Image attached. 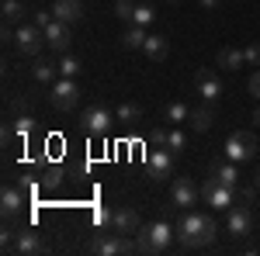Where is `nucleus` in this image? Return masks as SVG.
<instances>
[{"label":"nucleus","mask_w":260,"mask_h":256,"mask_svg":"<svg viewBox=\"0 0 260 256\" xmlns=\"http://www.w3.org/2000/svg\"><path fill=\"white\" fill-rule=\"evenodd\" d=\"M142 232L149 236V246H153V253H167L170 249V242H177V236H174V225L170 222H153V225H142Z\"/></svg>","instance_id":"f8f14e48"},{"label":"nucleus","mask_w":260,"mask_h":256,"mask_svg":"<svg viewBox=\"0 0 260 256\" xmlns=\"http://www.w3.org/2000/svg\"><path fill=\"white\" fill-rule=\"evenodd\" d=\"M132 11H136V0H115V14L125 24H132Z\"/></svg>","instance_id":"2f4dec72"},{"label":"nucleus","mask_w":260,"mask_h":256,"mask_svg":"<svg viewBox=\"0 0 260 256\" xmlns=\"http://www.w3.org/2000/svg\"><path fill=\"white\" fill-rule=\"evenodd\" d=\"M11 128H14V135H18V138H28V135H31V128H35V121L28 118V115H21V118H14Z\"/></svg>","instance_id":"7c9ffc66"},{"label":"nucleus","mask_w":260,"mask_h":256,"mask_svg":"<svg viewBox=\"0 0 260 256\" xmlns=\"http://www.w3.org/2000/svg\"><path fill=\"white\" fill-rule=\"evenodd\" d=\"M156 21V7H153V0H142V4H136V11H132V24H153Z\"/></svg>","instance_id":"bb28decb"},{"label":"nucleus","mask_w":260,"mask_h":256,"mask_svg":"<svg viewBox=\"0 0 260 256\" xmlns=\"http://www.w3.org/2000/svg\"><path fill=\"white\" fill-rule=\"evenodd\" d=\"M253 184H257V191H260V170H257V173H253Z\"/></svg>","instance_id":"58836bf2"},{"label":"nucleus","mask_w":260,"mask_h":256,"mask_svg":"<svg viewBox=\"0 0 260 256\" xmlns=\"http://www.w3.org/2000/svg\"><path fill=\"white\" fill-rule=\"evenodd\" d=\"M240 163H233L229 156H215L212 159V166H208V173L222 184H229V187H240V170H236Z\"/></svg>","instance_id":"dca6fc26"},{"label":"nucleus","mask_w":260,"mask_h":256,"mask_svg":"<svg viewBox=\"0 0 260 256\" xmlns=\"http://www.w3.org/2000/svg\"><path fill=\"white\" fill-rule=\"evenodd\" d=\"M191 128H194V132H208V128H212V121H215V111H212V107H191Z\"/></svg>","instance_id":"393cba45"},{"label":"nucleus","mask_w":260,"mask_h":256,"mask_svg":"<svg viewBox=\"0 0 260 256\" xmlns=\"http://www.w3.org/2000/svg\"><path fill=\"white\" fill-rule=\"evenodd\" d=\"M59 184H62V170H59V166H49V170L42 173V187H49V191H56Z\"/></svg>","instance_id":"c85d7f7f"},{"label":"nucleus","mask_w":260,"mask_h":256,"mask_svg":"<svg viewBox=\"0 0 260 256\" xmlns=\"http://www.w3.org/2000/svg\"><path fill=\"white\" fill-rule=\"evenodd\" d=\"M52 14L59 21H66V24H77V21L83 18V4L80 0H56V4H52Z\"/></svg>","instance_id":"a211bd4d"},{"label":"nucleus","mask_w":260,"mask_h":256,"mask_svg":"<svg viewBox=\"0 0 260 256\" xmlns=\"http://www.w3.org/2000/svg\"><path fill=\"white\" fill-rule=\"evenodd\" d=\"M111 121H118L108 107H101V104H94V107H87L80 115V128L87 132V135H108V128H111Z\"/></svg>","instance_id":"6e6552de"},{"label":"nucleus","mask_w":260,"mask_h":256,"mask_svg":"<svg viewBox=\"0 0 260 256\" xmlns=\"http://www.w3.org/2000/svg\"><path fill=\"white\" fill-rule=\"evenodd\" d=\"M21 204H24V194H21V187H14V184H7L4 187V194H0V211L11 218L21 211Z\"/></svg>","instance_id":"6ab92c4d"},{"label":"nucleus","mask_w":260,"mask_h":256,"mask_svg":"<svg viewBox=\"0 0 260 256\" xmlns=\"http://www.w3.org/2000/svg\"><path fill=\"white\" fill-rule=\"evenodd\" d=\"M243 56H246L250 66H260V42H250V45L243 49Z\"/></svg>","instance_id":"473e14b6"},{"label":"nucleus","mask_w":260,"mask_h":256,"mask_svg":"<svg viewBox=\"0 0 260 256\" xmlns=\"http://www.w3.org/2000/svg\"><path fill=\"white\" fill-rule=\"evenodd\" d=\"M90 253H98V256H128V253H139V249H136V236H121V232L111 229V232L94 236Z\"/></svg>","instance_id":"f03ea898"},{"label":"nucleus","mask_w":260,"mask_h":256,"mask_svg":"<svg viewBox=\"0 0 260 256\" xmlns=\"http://www.w3.org/2000/svg\"><path fill=\"white\" fill-rule=\"evenodd\" d=\"M11 253L39 256V253H45V242H42V236L35 229H18V232H14V242H11Z\"/></svg>","instance_id":"ddd939ff"},{"label":"nucleus","mask_w":260,"mask_h":256,"mask_svg":"<svg viewBox=\"0 0 260 256\" xmlns=\"http://www.w3.org/2000/svg\"><path fill=\"white\" fill-rule=\"evenodd\" d=\"M146 39H149V35H146V28H142V24H128V28H125V35H121V45H125V49H139V52H142Z\"/></svg>","instance_id":"b1692460"},{"label":"nucleus","mask_w":260,"mask_h":256,"mask_svg":"<svg viewBox=\"0 0 260 256\" xmlns=\"http://www.w3.org/2000/svg\"><path fill=\"white\" fill-rule=\"evenodd\" d=\"M215 232H219V225H215V218L205 215V211H184L180 222L174 225V236L184 249H201V246H208V242H215Z\"/></svg>","instance_id":"f257e3e1"},{"label":"nucleus","mask_w":260,"mask_h":256,"mask_svg":"<svg viewBox=\"0 0 260 256\" xmlns=\"http://www.w3.org/2000/svg\"><path fill=\"white\" fill-rule=\"evenodd\" d=\"M31 77L39 80V83H56V80H59V62H49V59H39V56H35Z\"/></svg>","instance_id":"412c9836"},{"label":"nucleus","mask_w":260,"mask_h":256,"mask_svg":"<svg viewBox=\"0 0 260 256\" xmlns=\"http://www.w3.org/2000/svg\"><path fill=\"white\" fill-rule=\"evenodd\" d=\"M153 142H156V145H167L174 156L187 149V135L177 132V128H170V132H167V128H156V132H153Z\"/></svg>","instance_id":"f3484780"},{"label":"nucleus","mask_w":260,"mask_h":256,"mask_svg":"<svg viewBox=\"0 0 260 256\" xmlns=\"http://www.w3.org/2000/svg\"><path fill=\"white\" fill-rule=\"evenodd\" d=\"M167 52H170V45H167L163 35H149L146 45H142V56H146L149 62H163V59H167Z\"/></svg>","instance_id":"aec40b11"},{"label":"nucleus","mask_w":260,"mask_h":256,"mask_svg":"<svg viewBox=\"0 0 260 256\" xmlns=\"http://www.w3.org/2000/svg\"><path fill=\"white\" fill-rule=\"evenodd\" d=\"M42 42H45V35H42L39 24H18L14 28V49L21 56H28V59H35L42 52Z\"/></svg>","instance_id":"423d86ee"},{"label":"nucleus","mask_w":260,"mask_h":256,"mask_svg":"<svg viewBox=\"0 0 260 256\" xmlns=\"http://www.w3.org/2000/svg\"><path fill=\"white\" fill-rule=\"evenodd\" d=\"M52 18H56L52 11H35V24H39V28H45V24H49Z\"/></svg>","instance_id":"c9c22d12"},{"label":"nucleus","mask_w":260,"mask_h":256,"mask_svg":"<svg viewBox=\"0 0 260 256\" xmlns=\"http://www.w3.org/2000/svg\"><path fill=\"white\" fill-rule=\"evenodd\" d=\"M253 125H260V107H257V111H253Z\"/></svg>","instance_id":"4c0bfd02"},{"label":"nucleus","mask_w":260,"mask_h":256,"mask_svg":"<svg viewBox=\"0 0 260 256\" xmlns=\"http://www.w3.org/2000/svg\"><path fill=\"white\" fill-rule=\"evenodd\" d=\"M167 4H174V7H177V4H184V0H167Z\"/></svg>","instance_id":"ea45409f"},{"label":"nucleus","mask_w":260,"mask_h":256,"mask_svg":"<svg viewBox=\"0 0 260 256\" xmlns=\"http://www.w3.org/2000/svg\"><path fill=\"white\" fill-rule=\"evenodd\" d=\"M115 118L125 121V125H132V121L142 118V107H139V104H132V100H121L118 107H115Z\"/></svg>","instance_id":"cd10ccee"},{"label":"nucleus","mask_w":260,"mask_h":256,"mask_svg":"<svg viewBox=\"0 0 260 256\" xmlns=\"http://www.w3.org/2000/svg\"><path fill=\"white\" fill-rule=\"evenodd\" d=\"M49 100L56 111H73L80 104V87L73 77H59L56 83H49Z\"/></svg>","instance_id":"39448f33"},{"label":"nucleus","mask_w":260,"mask_h":256,"mask_svg":"<svg viewBox=\"0 0 260 256\" xmlns=\"http://www.w3.org/2000/svg\"><path fill=\"white\" fill-rule=\"evenodd\" d=\"M201 201V187H194V180L191 177H177L174 184H170V204L174 208H191V204H198Z\"/></svg>","instance_id":"9d476101"},{"label":"nucleus","mask_w":260,"mask_h":256,"mask_svg":"<svg viewBox=\"0 0 260 256\" xmlns=\"http://www.w3.org/2000/svg\"><path fill=\"white\" fill-rule=\"evenodd\" d=\"M28 7L21 0H4V24H24Z\"/></svg>","instance_id":"5701e85b"},{"label":"nucleus","mask_w":260,"mask_h":256,"mask_svg":"<svg viewBox=\"0 0 260 256\" xmlns=\"http://www.w3.org/2000/svg\"><path fill=\"white\" fill-rule=\"evenodd\" d=\"M250 229H253V211H250V204H246V201L233 204V208L225 211V232L243 239V236H250Z\"/></svg>","instance_id":"0eeeda50"},{"label":"nucleus","mask_w":260,"mask_h":256,"mask_svg":"<svg viewBox=\"0 0 260 256\" xmlns=\"http://www.w3.org/2000/svg\"><path fill=\"white\" fill-rule=\"evenodd\" d=\"M257 149H260V142L253 132H233L225 138V145H222V156H229L233 163H250L257 156Z\"/></svg>","instance_id":"20e7f679"},{"label":"nucleus","mask_w":260,"mask_h":256,"mask_svg":"<svg viewBox=\"0 0 260 256\" xmlns=\"http://www.w3.org/2000/svg\"><path fill=\"white\" fill-rule=\"evenodd\" d=\"M187 118H191V107L184 100H170L167 111H163V121H170V125H180V121H187Z\"/></svg>","instance_id":"a878e982"},{"label":"nucleus","mask_w":260,"mask_h":256,"mask_svg":"<svg viewBox=\"0 0 260 256\" xmlns=\"http://www.w3.org/2000/svg\"><path fill=\"white\" fill-rule=\"evenodd\" d=\"M194 90H198L208 104L219 100L222 97V80L215 77V69H198V73H194Z\"/></svg>","instance_id":"4468645a"},{"label":"nucleus","mask_w":260,"mask_h":256,"mask_svg":"<svg viewBox=\"0 0 260 256\" xmlns=\"http://www.w3.org/2000/svg\"><path fill=\"white\" fill-rule=\"evenodd\" d=\"M73 24H66V21L52 18L45 28H42V35H45V45L52 49V52H66L70 49V42H73V31H70Z\"/></svg>","instance_id":"9b49d317"},{"label":"nucleus","mask_w":260,"mask_h":256,"mask_svg":"<svg viewBox=\"0 0 260 256\" xmlns=\"http://www.w3.org/2000/svg\"><path fill=\"white\" fill-rule=\"evenodd\" d=\"M257 194H260V191H257V184H250V187H240V197L246 201V204H250V201H253Z\"/></svg>","instance_id":"f704fd0d"},{"label":"nucleus","mask_w":260,"mask_h":256,"mask_svg":"<svg viewBox=\"0 0 260 256\" xmlns=\"http://www.w3.org/2000/svg\"><path fill=\"white\" fill-rule=\"evenodd\" d=\"M174 173V153L167 145H156L149 156H146V177L149 180H167Z\"/></svg>","instance_id":"1a4fd4ad"},{"label":"nucleus","mask_w":260,"mask_h":256,"mask_svg":"<svg viewBox=\"0 0 260 256\" xmlns=\"http://www.w3.org/2000/svg\"><path fill=\"white\" fill-rule=\"evenodd\" d=\"M111 229L115 232H121V236H136L142 229V222H139V211L136 208H115V215H111Z\"/></svg>","instance_id":"2eb2a0df"},{"label":"nucleus","mask_w":260,"mask_h":256,"mask_svg":"<svg viewBox=\"0 0 260 256\" xmlns=\"http://www.w3.org/2000/svg\"><path fill=\"white\" fill-rule=\"evenodd\" d=\"M246 90H250V97H257L260 100V69L250 77V83H246Z\"/></svg>","instance_id":"72a5a7b5"},{"label":"nucleus","mask_w":260,"mask_h":256,"mask_svg":"<svg viewBox=\"0 0 260 256\" xmlns=\"http://www.w3.org/2000/svg\"><path fill=\"white\" fill-rule=\"evenodd\" d=\"M243 62H246V56H243V49H233V45H225V49H219V56H215V66L219 69H240Z\"/></svg>","instance_id":"4be33fe9"},{"label":"nucleus","mask_w":260,"mask_h":256,"mask_svg":"<svg viewBox=\"0 0 260 256\" xmlns=\"http://www.w3.org/2000/svg\"><path fill=\"white\" fill-rule=\"evenodd\" d=\"M198 4H201V7H208V11H215V7H219L222 0H198Z\"/></svg>","instance_id":"e433bc0d"},{"label":"nucleus","mask_w":260,"mask_h":256,"mask_svg":"<svg viewBox=\"0 0 260 256\" xmlns=\"http://www.w3.org/2000/svg\"><path fill=\"white\" fill-rule=\"evenodd\" d=\"M236 194H240V187H229V184L215 180L212 173L201 184V201H205L208 208H215V211H229V208L236 204Z\"/></svg>","instance_id":"7ed1b4c3"},{"label":"nucleus","mask_w":260,"mask_h":256,"mask_svg":"<svg viewBox=\"0 0 260 256\" xmlns=\"http://www.w3.org/2000/svg\"><path fill=\"white\" fill-rule=\"evenodd\" d=\"M77 73H80V59L62 56V59H59V77H73V80H77Z\"/></svg>","instance_id":"c756f323"}]
</instances>
